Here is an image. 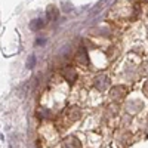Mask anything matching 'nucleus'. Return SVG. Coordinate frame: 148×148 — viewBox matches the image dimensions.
Returning a JSON list of instances; mask_svg holds the SVG:
<instances>
[{
    "instance_id": "obj_2",
    "label": "nucleus",
    "mask_w": 148,
    "mask_h": 148,
    "mask_svg": "<svg viewBox=\"0 0 148 148\" xmlns=\"http://www.w3.org/2000/svg\"><path fill=\"white\" fill-rule=\"evenodd\" d=\"M79 59L82 61V62L84 64V62H88V53H86V51L82 47L80 49V52H79Z\"/></svg>"
},
{
    "instance_id": "obj_1",
    "label": "nucleus",
    "mask_w": 148,
    "mask_h": 148,
    "mask_svg": "<svg viewBox=\"0 0 148 148\" xmlns=\"http://www.w3.org/2000/svg\"><path fill=\"white\" fill-rule=\"evenodd\" d=\"M64 148H80V142L77 141V138H74V136H70L64 141L62 144Z\"/></svg>"
},
{
    "instance_id": "obj_3",
    "label": "nucleus",
    "mask_w": 148,
    "mask_h": 148,
    "mask_svg": "<svg viewBox=\"0 0 148 148\" xmlns=\"http://www.w3.org/2000/svg\"><path fill=\"white\" fill-rule=\"evenodd\" d=\"M47 16L51 18V19H55V16H56V12H55V8H49V10H47Z\"/></svg>"
}]
</instances>
